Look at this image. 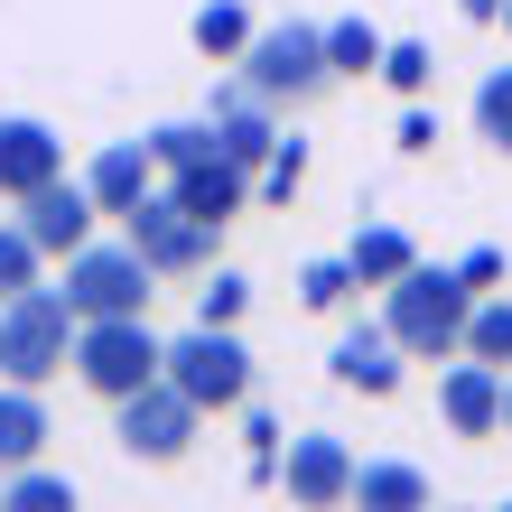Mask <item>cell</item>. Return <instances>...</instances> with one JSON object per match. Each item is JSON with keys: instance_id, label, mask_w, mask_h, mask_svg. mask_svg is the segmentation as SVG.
<instances>
[{"instance_id": "obj_1", "label": "cell", "mask_w": 512, "mask_h": 512, "mask_svg": "<svg viewBox=\"0 0 512 512\" xmlns=\"http://www.w3.org/2000/svg\"><path fill=\"white\" fill-rule=\"evenodd\" d=\"M382 317H391V336L410 345V364H447V354H466L475 289H466V270H429V261H410L401 280L382 289Z\"/></svg>"}, {"instance_id": "obj_2", "label": "cell", "mask_w": 512, "mask_h": 512, "mask_svg": "<svg viewBox=\"0 0 512 512\" xmlns=\"http://www.w3.org/2000/svg\"><path fill=\"white\" fill-rule=\"evenodd\" d=\"M75 298L66 289H19V298H0V382H28V391H47L56 373H75Z\"/></svg>"}, {"instance_id": "obj_3", "label": "cell", "mask_w": 512, "mask_h": 512, "mask_svg": "<svg viewBox=\"0 0 512 512\" xmlns=\"http://www.w3.org/2000/svg\"><path fill=\"white\" fill-rule=\"evenodd\" d=\"M233 75H243L261 103H317L326 84H336V56H326L317 19H270V28H252V47L233 56Z\"/></svg>"}, {"instance_id": "obj_4", "label": "cell", "mask_w": 512, "mask_h": 512, "mask_svg": "<svg viewBox=\"0 0 512 512\" xmlns=\"http://www.w3.org/2000/svg\"><path fill=\"white\" fill-rule=\"evenodd\" d=\"M168 373V345L149 336L140 317H84L75 326V382L94 391V401H131Z\"/></svg>"}, {"instance_id": "obj_5", "label": "cell", "mask_w": 512, "mask_h": 512, "mask_svg": "<svg viewBox=\"0 0 512 512\" xmlns=\"http://www.w3.org/2000/svg\"><path fill=\"white\" fill-rule=\"evenodd\" d=\"M168 382L187 391V401L215 419V410H243L252 401V354L233 326H187V336H168Z\"/></svg>"}, {"instance_id": "obj_6", "label": "cell", "mask_w": 512, "mask_h": 512, "mask_svg": "<svg viewBox=\"0 0 512 512\" xmlns=\"http://www.w3.org/2000/svg\"><path fill=\"white\" fill-rule=\"evenodd\" d=\"M149 280H159V270H149V252L131 243H84V252H66V289L75 298V317H140L149 308Z\"/></svg>"}, {"instance_id": "obj_7", "label": "cell", "mask_w": 512, "mask_h": 512, "mask_svg": "<svg viewBox=\"0 0 512 512\" xmlns=\"http://www.w3.org/2000/svg\"><path fill=\"white\" fill-rule=\"evenodd\" d=\"M196 429H205V410L168 373L149 391H131V401H112V438H122V457H140V466H177L196 447Z\"/></svg>"}, {"instance_id": "obj_8", "label": "cell", "mask_w": 512, "mask_h": 512, "mask_svg": "<svg viewBox=\"0 0 512 512\" xmlns=\"http://www.w3.org/2000/svg\"><path fill=\"white\" fill-rule=\"evenodd\" d=\"M122 233L149 252V270H159V280H196V270L215 261V233H224V224H205V215H187L168 187H149L131 215H122Z\"/></svg>"}, {"instance_id": "obj_9", "label": "cell", "mask_w": 512, "mask_h": 512, "mask_svg": "<svg viewBox=\"0 0 512 512\" xmlns=\"http://www.w3.org/2000/svg\"><path fill=\"white\" fill-rule=\"evenodd\" d=\"M401 364H410V345L391 336V317H345L336 354H326L336 391H364V401H391V391H401Z\"/></svg>"}, {"instance_id": "obj_10", "label": "cell", "mask_w": 512, "mask_h": 512, "mask_svg": "<svg viewBox=\"0 0 512 512\" xmlns=\"http://www.w3.org/2000/svg\"><path fill=\"white\" fill-rule=\"evenodd\" d=\"M354 447L345 438H326V429H298L289 447H280V485H289V503H308V512H326V503H354Z\"/></svg>"}, {"instance_id": "obj_11", "label": "cell", "mask_w": 512, "mask_h": 512, "mask_svg": "<svg viewBox=\"0 0 512 512\" xmlns=\"http://www.w3.org/2000/svg\"><path fill=\"white\" fill-rule=\"evenodd\" d=\"M19 224L38 233V252H47V261H66V252L94 243L103 205H94V187H84V177H47L38 196H19Z\"/></svg>"}, {"instance_id": "obj_12", "label": "cell", "mask_w": 512, "mask_h": 512, "mask_svg": "<svg viewBox=\"0 0 512 512\" xmlns=\"http://www.w3.org/2000/svg\"><path fill=\"white\" fill-rule=\"evenodd\" d=\"M205 122H215V149H224V159H243V168H261L270 149H280V103H261L243 75H224V84H215Z\"/></svg>"}, {"instance_id": "obj_13", "label": "cell", "mask_w": 512, "mask_h": 512, "mask_svg": "<svg viewBox=\"0 0 512 512\" xmlns=\"http://www.w3.org/2000/svg\"><path fill=\"white\" fill-rule=\"evenodd\" d=\"M438 419L457 438H494L503 429V364H485V354H457L438 382Z\"/></svg>"}, {"instance_id": "obj_14", "label": "cell", "mask_w": 512, "mask_h": 512, "mask_svg": "<svg viewBox=\"0 0 512 512\" xmlns=\"http://www.w3.org/2000/svg\"><path fill=\"white\" fill-rule=\"evenodd\" d=\"M47 177H66V140L47 122H28V112H0V196H38Z\"/></svg>"}, {"instance_id": "obj_15", "label": "cell", "mask_w": 512, "mask_h": 512, "mask_svg": "<svg viewBox=\"0 0 512 512\" xmlns=\"http://www.w3.org/2000/svg\"><path fill=\"white\" fill-rule=\"evenodd\" d=\"M168 196L187 205V215H205V224H233L252 205V168L215 149V159H196V168H168Z\"/></svg>"}, {"instance_id": "obj_16", "label": "cell", "mask_w": 512, "mask_h": 512, "mask_svg": "<svg viewBox=\"0 0 512 512\" xmlns=\"http://www.w3.org/2000/svg\"><path fill=\"white\" fill-rule=\"evenodd\" d=\"M84 187H94V205H103L112 224H122L131 205L159 187V159H149V140H103L94 159H84Z\"/></svg>"}, {"instance_id": "obj_17", "label": "cell", "mask_w": 512, "mask_h": 512, "mask_svg": "<svg viewBox=\"0 0 512 512\" xmlns=\"http://www.w3.org/2000/svg\"><path fill=\"white\" fill-rule=\"evenodd\" d=\"M47 457V401L28 382H0V475Z\"/></svg>"}, {"instance_id": "obj_18", "label": "cell", "mask_w": 512, "mask_h": 512, "mask_svg": "<svg viewBox=\"0 0 512 512\" xmlns=\"http://www.w3.org/2000/svg\"><path fill=\"white\" fill-rule=\"evenodd\" d=\"M354 503L364 512H419L429 503V475H419L410 457H364L354 466Z\"/></svg>"}, {"instance_id": "obj_19", "label": "cell", "mask_w": 512, "mask_h": 512, "mask_svg": "<svg viewBox=\"0 0 512 512\" xmlns=\"http://www.w3.org/2000/svg\"><path fill=\"white\" fill-rule=\"evenodd\" d=\"M345 261H354V280H364V289H391L419 252H410V233H401V224H364V233L345 243Z\"/></svg>"}, {"instance_id": "obj_20", "label": "cell", "mask_w": 512, "mask_h": 512, "mask_svg": "<svg viewBox=\"0 0 512 512\" xmlns=\"http://www.w3.org/2000/svg\"><path fill=\"white\" fill-rule=\"evenodd\" d=\"M187 38H196V56H205V66H233V56L252 47V10H243V0H205Z\"/></svg>"}, {"instance_id": "obj_21", "label": "cell", "mask_w": 512, "mask_h": 512, "mask_svg": "<svg viewBox=\"0 0 512 512\" xmlns=\"http://www.w3.org/2000/svg\"><path fill=\"white\" fill-rule=\"evenodd\" d=\"M0 503H10V512H75V475H56V466H10V475H0Z\"/></svg>"}, {"instance_id": "obj_22", "label": "cell", "mask_w": 512, "mask_h": 512, "mask_svg": "<svg viewBox=\"0 0 512 512\" xmlns=\"http://www.w3.org/2000/svg\"><path fill=\"white\" fill-rule=\"evenodd\" d=\"M354 289H364V280H354V261H345V252H326V261H298V308L336 317Z\"/></svg>"}, {"instance_id": "obj_23", "label": "cell", "mask_w": 512, "mask_h": 512, "mask_svg": "<svg viewBox=\"0 0 512 512\" xmlns=\"http://www.w3.org/2000/svg\"><path fill=\"white\" fill-rule=\"evenodd\" d=\"M475 140H485V149H503V159H512V66H485V84H475Z\"/></svg>"}, {"instance_id": "obj_24", "label": "cell", "mask_w": 512, "mask_h": 512, "mask_svg": "<svg viewBox=\"0 0 512 512\" xmlns=\"http://www.w3.org/2000/svg\"><path fill=\"white\" fill-rule=\"evenodd\" d=\"M382 28L373 19H326V56H336V75H382Z\"/></svg>"}, {"instance_id": "obj_25", "label": "cell", "mask_w": 512, "mask_h": 512, "mask_svg": "<svg viewBox=\"0 0 512 512\" xmlns=\"http://www.w3.org/2000/svg\"><path fill=\"white\" fill-rule=\"evenodd\" d=\"M140 140H149V159H159V177L215 159V122H159V131H140Z\"/></svg>"}, {"instance_id": "obj_26", "label": "cell", "mask_w": 512, "mask_h": 512, "mask_svg": "<svg viewBox=\"0 0 512 512\" xmlns=\"http://www.w3.org/2000/svg\"><path fill=\"white\" fill-rule=\"evenodd\" d=\"M38 233H28L19 215H0V298H19V289H38Z\"/></svg>"}, {"instance_id": "obj_27", "label": "cell", "mask_w": 512, "mask_h": 512, "mask_svg": "<svg viewBox=\"0 0 512 512\" xmlns=\"http://www.w3.org/2000/svg\"><path fill=\"white\" fill-rule=\"evenodd\" d=\"M466 354H485V364L512 373V298H475V317H466Z\"/></svg>"}, {"instance_id": "obj_28", "label": "cell", "mask_w": 512, "mask_h": 512, "mask_svg": "<svg viewBox=\"0 0 512 512\" xmlns=\"http://www.w3.org/2000/svg\"><path fill=\"white\" fill-rule=\"evenodd\" d=\"M243 308H252V280H243V270H215V280L196 289V326H243Z\"/></svg>"}, {"instance_id": "obj_29", "label": "cell", "mask_w": 512, "mask_h": 512, "mask_svg": "<svg viewBox=\"0 0 512 512\" xmlns=\"http://www.w3.org/2000/svg\"><path fill=\"white\" fill-rule=\"evenodd\" d=\"M429 66H438V56L419 47V38H391V47H382V84H391V94H410V103L429 94Z\"/></svg>"}, {"instance_id": "obj_30", "label": "cell", "mask_w": 512, "mask_h": 512, "mask_svg": "<svg viewBox=\"0 0 512 512\" xmlns=\"http://www.w3.org/2000/svg\"><path fill=\"white\" fill-rule=\"evenodd\" d=\"M298 187H308V149H298V140H280V149L261 159V196H270V205H289Z\"/></svg>"}, {"instance_id": "obj_31", "label": "cell", "mask_w": 512, "mask_h": 512, "mask_svg": "<svg viewBox=\"0 0 512 512\" xmlns=\"http://www.w3.org/2000/svg\"><path fill=\"white\" fill-rule=\"evenodd\" d=\"M457 270H466V289H475V298H485V289H503V252H494V243H475Z\"/></svg>"}, {"instance_id": "obj_32", "label": "cell", "mask_w": 512, "mask_h": 512, "mask_svg": "<svg viewBox=\"0 0 512 512\" xmlns=\"http://www.w3.org/2000/svg\"><path fill=\"white\" fill-rule=\"evenodd\" d=\"M401 149H410V159H419V149H438V122H429V112H401Z\"/></svg>"}, {"instance_id": "obj_33", "label": "cell", "mask_w": 512, "mask_h": 512, "mask_svg": "<svg viewBox=\"0 0 512 512\" xmlns=\"http://www.w3.org/2000/svg\"><path fill=\"white\" fill-rule=\"evenodd\" d=\"M457 10H466L475 28H503V0H457Z\"/></svg>"}, {"instance_id": "obj_34", "label": "cell", "mask_w": 512, "mask_h": 512, "mask_svg": "<svg viewBox=\"0 0 512 512\" xmlns=\"http://www.w3.org/2000/svg\"><path fill=\"white\" fill-rule=\"evenodd\" d=\"M503 429H512V373H503Z\"/></svg>"}, {"instance_id": "obj_35", "label": "cell", "mask_w": 512, "mask_h": 512, "mask_svg": "<svg viewBox=\"0 0 512 512\" xmlns=\"http://www.w3.org/2000/svg\"><path fill=\"white\" fill-rule=\"evenodd\" d=\"M503 28H512V0H503Z\"/></svg>"}, {"instance_id": "obj_36", "label": "cell", "mask_w": 512, "mask_h": 512, "mask_svg": "<svg viewBox=\"0 0 512 512\" xmlns=\"http://www.w3.org/2000/svg\"><path fill=\"white\" fill-rule=\"evenodd\" d=\"M0 205H10V196H0Z\"/></svg>"}]
</instances>
